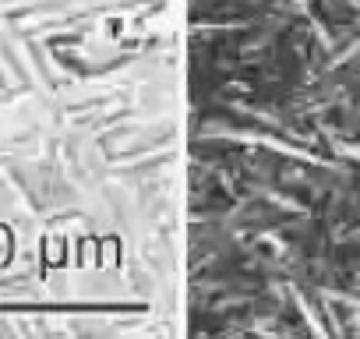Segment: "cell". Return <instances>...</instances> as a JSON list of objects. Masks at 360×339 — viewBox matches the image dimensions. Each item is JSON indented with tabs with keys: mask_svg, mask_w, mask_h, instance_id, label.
Wrapping results in <instances>:
<instances>
[{
	"mask_svg": "<svg viewBox=\"0 0 360 339\" xmlns=\"http://www.w3.org/2000/svg\"><path fill=\"white\" fill-rule=\"evenodd\" d=\"M180 332L360 335V0H180Z\"/></svg>",
	"mask_w": 360,
	"mask_h": 339,
	"instance_id": "cell-1",
	"label": "cell"
}]
</instances>
